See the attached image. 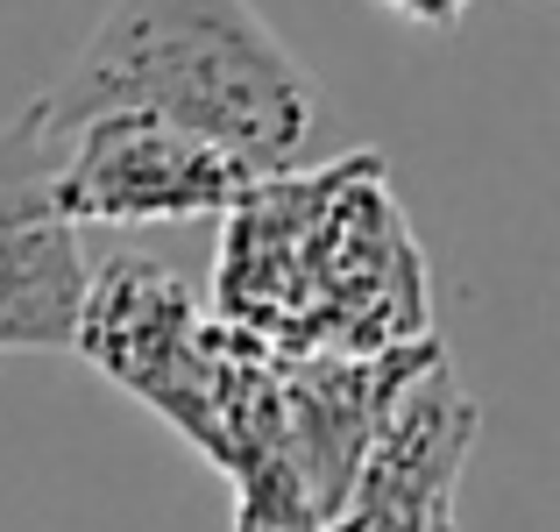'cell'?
<instances>
[{
    "mask_svg": "<svg viewBox=\"0 0 560 532\" xmlns=\"http://www.w3.org/2000/svg\"><path fill=\"white\" fill-rule=\"evenodd\" d=\"M220 327L277 362H362L433 342V270L376 150L270 171L220 213Z\"/></svg>",
    "mask_w": 560,
    "mask_h": 532,
    "instance_id": "cell-1",
    "label": "cell"
},
{
    "mask_svg": "<svg viewBox=\"0 0 560 532\" xmlns=\"http://www.w3.org/2000/svg\"><path fill=\"white\" fill-rule=\"evenodd\" d=\"M71 355H85L114 391H128L178 440H191L206 469H220V454L242 433L248 405H262L277 369H284L248 334L220 327L199 291L150 256H100L93 263Z\"/></svg>",
    "mask_w": 560,
    "mask_h": 532,
    "instance_id": "cell-3",
    "label": "cell"
},
{
    "mask_svg": "<svg viewBox=\"0 0 560 532\" xmlns=\"http://www.w3.org/2000/svg\"><path fill=\"white\" fill-rule=\"evenodd\" d=\"M85 277L93 256L57 206L50 128L28 100L0 122V355H71Z\"/></svg>",
    "mask_w": 560,
    "mask_h": 532,
    "instance_id": "cell-5",
    "label": "cell"
},
{
    "mask_svg": "<svg viewBox=\"0 0 560 532\" xmlns=\"http://www.w3.org/2000/svg\"><path fill=\"white\" fill-rule=\"evenodd\" d=\"M476 426H482L476 397L454 377V355H440L397 397L390 426L362 454L327 532H454V490H462Z\"/></svg>",
    "mask_w": 560,
    "mask_h": 532,
    "instance_id": "cell-6",
    "label": "cell"
},
{
    "mask_svg": "<svg viewBox=\"0 0 560 532\" xmlns=\"http://www.w3.org/2000/svg\"><path fill=\"white\" fill-rule=\"evenodd\" d=\"M36 107L50 128L85 114H156L256 177L319 164L334 136V100L256 0H107Z\"/></svg>",
    "mask_w": 560,
    "mask_h": 532,
    "instance_id": "cell-2",
    "label": "cell"
},
{
    "mask_svg": "<svg viewBox=\"0 0 560 532\" xmlns=\"http://www.w3.org/2000/svg\"><path fill=\"white\" fill-rule=\"evenodd\" d=\"M383 8L405 14V22H419V28H454L468 0H383Z\"/></svg>",
    "mask_w": 560,
    "mask_h": 532,
    "instance_id": "cell-7",
    "label": "cell"
},
{
    "mask_svg": "<svg viewBox=\"0 0 560 532\" xmlns=\"http://www.w3.org/2000/svg\"><path fill=\"white\" fill-rule=\"evenodd\" d=\"M50 128V122H43ZM57 206L71 228H178V220H220L256 171L228 150L156 122V114H85L50 128Z\"/></svg>",
    "mask_w": 560,
    "mask_h": 532,
    "instance_id": "cell-4",
    "label": "cell"
}]
</instances>
